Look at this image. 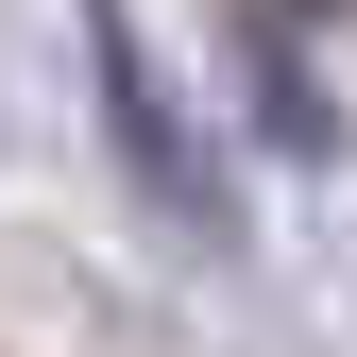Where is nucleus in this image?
Wrapping results in <instances>:
<instances>
[{
    "mask_svg": "<svg viewBox=\"0 0 357 357\" xmlns=\"http://www.w3.org/2000/svg\"><path fill=\"white\" fill-rule=\"evenodd\" d=\"M85 52H102V137H119V170H137L188 238H221V170H204L188 119H170V85H153V52H137V17H119V0H85Z\"/></svg>",
    "mask_w": 357,
    "mask_h": 357,
    "instance_id": "1",
    "label": "nucleus"
},
{
    "mask_svg": "<svg viewBox=\"0 0 357 357\" xmlns=\"http://www.w3.org/2000/svg\"><path fill=\"white\" fill-rule=\"evenodd\" d=\"M306 17H340V0H306Z\"/></svg>",
    "mask_w": 357,
    "mask_h": 357,
    "instance_id": "2",
    "label": "nucleus"
}]
</instances>
